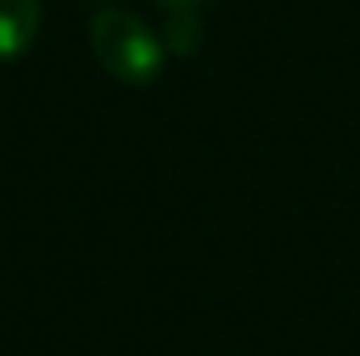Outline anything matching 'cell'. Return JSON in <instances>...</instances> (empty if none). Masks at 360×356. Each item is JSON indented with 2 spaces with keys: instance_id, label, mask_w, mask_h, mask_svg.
Returning <instances> with one entry per match:
<instances>
[{
  "instance_id": "1",
  "label": "cell",
  "mask_w": 360,
  "mask_h": 356,
  "mask_svg": "<svg viewBox=\"0 0 360 356\" xmlns=\"http://www.w3.org/2000/svg\"><path fill=\"white\" fill-rule=\"evenodd\" d=\"M89 46L96 63L122 84H151L168 59L164 38L143 17L117 4H105L89 17Z\"/></svg>"
},
{
  "instance_id": "2",
  "label": "cell",
  "mask_w": 360,
  "mask_h": 356,
  "mask_svg": "<svg viewBox=\"0 0 360 356\" xmlns=\"http://www.w3.org/2000/svg\"><path fill=\"white\" fill-rule=\"evenodd\" d=\"M42 25V0H0V63L21 59Z\"/></svg>"
},
{
  "instance_id": "3",
  "label": "cell",
  "mask_w": 360,
  "mask_h": 356,
  "mask_svg": "<svg viewBox=\"0 0 360 356\" xmlns=\"http://www.w3.org/2000/svg\"><path fill=\"white\" fill-rule=\"evenodd\" d=\"M201 13H168V25H164V46H168V55H180V59H188V55H197L201 51Z\"/></svg>"
},
{
  "instance_id": "4",
  "label": "cell",
  "mask_w": 360,
  "mask_h": 356,
  "mask_svg": "<svg viewBox=\"0 0 360 356\" xmlns=\"http://www.w3.org/2000/svg\"><path fill=\"white\" fill-rule=\"evenodd\" d=\"M160 4H164L168 13H201L210 0H160Z\"/></svg>"
}]
</instances>
